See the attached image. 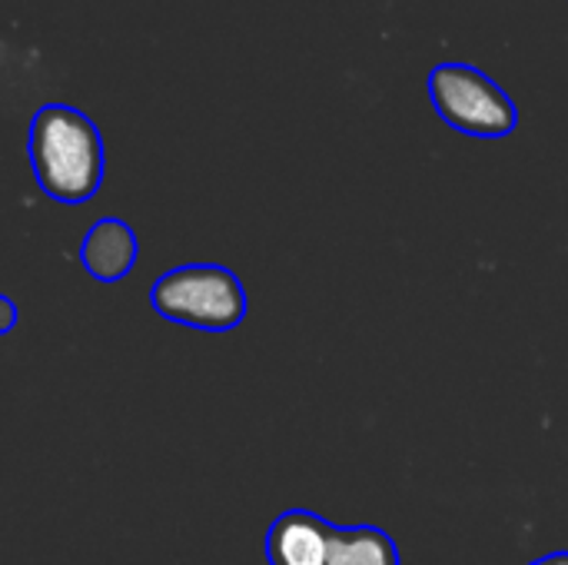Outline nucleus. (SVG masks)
Instances as JSON below:
<instances>
[{"instance_id": "nucleus-4", "label": "nucleus", "mask_w": 568, "mask_h": 565, "mask_svg": "<svg viewBox=\"0 0 568 565\" xmlns=\"http://www.w3.org/2000/svg\"><path fill=\"white\" fill-rule=\"evenodd\" d=\"M336 529L310 509H286L266 533V559L270 565H326Z\"/></svg>"}, {"instance_id": "nucleus-7", "label": "nucleus", "mask_w": 568, "mask_h": 565, "mask_svg": "<svg viewBox=\"0 0 568 565\" xmlns=\"http://www.w3.org/2000/svg\"><path fill=\"white\" fill-rule=\"evenodd\" d=\"M17 320H20L17 303H13L10 296H3V293H0V336H7V333L17 326Z\"/></svg>"}, {"instance_id": "nucleus-6", "label": "nucleus", "mask_w": 568, "mask_h": 565, "mask_svg": "<svg viewBox=\"0 0 568 565\" xmlns=\"http://www.w3.org/2000/svg\"><path fill=\"white\" fill-rule=\"evenodd\" d=\"M326 565H399V549L393 536L376 526L336 529Z\"/></svg>"}, {"instance_id": "nucleus-3", "label": "nucleus", "mask_w": 568, "mask_h": 565, "mask_svg": "<svg viewBox=\"0 0 568 565\" xmlns=\"http://www.w3.org/2000/svg\"><path fill=\"white\" fill-rule=\"evenodd\" d=\"M426 90L436 113L459 133L479 140H503L519 127V110L509 93L473 63H436L429 70Z\"/></svg>"}, {"instance_id": "nucleus-8", "label": "nucleus", "mask_w": 568, "mask_h": 565, "mask_svg": "<svg viewBox=\"0 0 568 565\" xmlns=\"http://www.w3.org/2000/svg\"><path fill=\"white\" fill-rule=\"evenodd\" d=\"M529 565H568V553H552V556H542V559Z\"/></svg>"}, {"instance_id": "nucleus-1", "label": "nucleus", "mask_w": 568, "mask_h": 565, "mask_svg": "<svg viewBox=\"0 0 568 565\" xmlns=\"http://www.w3.org/2000/svg\"><path fill=\"white\" fill-rule=\"evenodd\" d=\"M30 167L37 186L67 206L97 196L106 170L103 137L97 123L67 103H43L30 120Z\"/></svg>"}, {"instance_id": "nucleus-2", "label": "nucleus", "mask_w": 568, "mask_h": 565, "mask_svg": "<svg viewBox=\"0 0 568 565\" xmlns=\"http://www.w3.org/2000/svg\"><path fill=\"white\" fill-rule=\"evenodd\" d=\"M153 310L180 326L226 333L246 320V290L220 263H190L163 273L150 290Z\"/></svg>"}, {"instance_id": "nucleus-5", "label": "nucleus", "mask_w": 568, "mask_h": 565, "mask_svg": "<svg viewBox=\"0 0 568 565\" xmlns=\"http://www.w3.org/2000/svg\"><path fill=\"white\" fill-rule=\"evenodd\" d=\"M136 253H140L136 233L130 230V223L113 220V216L97 220L80 243V260H83L87 273L100 283L123 280L133 270Z\"/></svg>"}]
</instances>
